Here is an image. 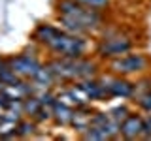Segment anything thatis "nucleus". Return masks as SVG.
<instances>
[{
    "mask_svg": "<svg viewBox=\"0 0 151 141\" xmlns=\"http://www.w3.org/2000/svg\"><path fill=\"white\" fill-rule=\"evenodd\" d=\"M30 41L45 49L49 56H85L93 53L91 36H78L63 30L57 23L42 21L34 26Z\"/></svg>",
    "mask_w": 151,
    "mask_h": 141,
    "instance_id": "obj_1",
    "label": "nucleus"
},
{
    "mask_svg": "<svg viewBox=\"0 0 151 141\" xmlns=\"http://www.w3.org/2000/svg\"><path fill=\"white\" fill-rule=\"evenodd\" d=\"M45 66L57 77L59 85L78 83L81 79L96 77L102 72V62L94 55L85 56H47Z\"/></svg>",
    "mask_w": 151,
    "mask_h": 141,
    "instance_id": "obj_2",
    "label": "nucleus"
},
{
    "mask_svg": "<svg viewBox=\"0 0 151 141\" xmlns=\"http://www.w3.org/2000/svg\"><path fill=\"white\" fill-rule=\"evenodd\" d=\"M136 45H138V41L129 30H125L121 26L108 25L106 28H102L98 32L93 45V55L100 62H108V60L117 58V56L136 49Z\"/></svg>",
    "mask_w": 151,
    "mask_h": 141,
    "instance_id": "obj_3",
    "label": "nucleus"
},
{
    "mask_svg": "<svg viewBox=\"0 0 151 141\" xmlns=\"http://www.w3.org/2000/svg\"><path fill=\"white\" fill-rule=\"evenodd\" d=\"M53 11L76 19L78 23H81V25L87 28L91 36H98V32H100L102 28H106L110 25L106 11L89 8V6H85V4L78 2V0H55Z\"/></svg>",
    "mask_w": 151,
    "mask_h": 141,
    "instance_id": "obj_4",
    "label": "nucleus"
},
{
    "mask_svg": "<svg viewBox=\"0 0 151 141\" xmlns=\"http://www.w3.org/2000/svg\"><path fill=\"white\" fill-rule=\"evenodd\" d=\"M104 68H106V72L125 75V77H140V75L151 72V56L144 51L132 49L117 58L104 62Z\"/></svg>",
    "mask_w": 151,
    "mask_h": 141,
    "instance_id": "obj_5",
    "label": "nucleus"
},
{
    "mask_svg": "<svg viewBox=\"0 0 151 141\" xmlns=\"http://www.w3.org/2000/svg\"><path fill=\"white\" fill-rule=\"evenodd\" d=\"M6 64L21 79H25V81H34L36 75L40 73L45 66V62H42L36 56V53H27V51L6 56Z\"/></svg>",
    "mask_w": 151,
    "mask_h": 141,
    "instance_id": "obj_6",
    "label": "nucleus"
},
{
    "mask_svg": "<svg viewBox=\"0 0 151 141\" xmlns=\"http://www.w3.org/2000/svg\"><path fill=\"white\" fill-rule=\"evenodd\" d=\"M98 77H100V81L106 85L111 100H115V98L130 100V98H132V92H134V81H132L130 77L117 75V73L106 72V70H102V72L98 73Z\"/></svg>",
    "mask_w": 151,
    "mask_h": 141,
    "instance_id": "obj_7",
    "label": "nucleus"
},
{
    "mask_svg": "<svg viewBox=\"0 0 151 141\" xmlns=\"http://www.w3.org/2000/svg\"><path fill=\"white\" fill-rule=\"evenodd\" d=\"M79 85V88L87 94V98L91 100V103L94 102H98V103H108L111 100V96H110V92H108V88H106V85H104L100 81V77H89V79H81V81H78Z\"/></svg>",
    "mask_w": 151,
    "mask_h": 141,
    "instance_id": "obj_8",
    "label": "nucleus"
},
{
    "mask_svg": "<svg viewBox=\"0 0 151 141\" xmlns=\"http://www.w3.org/2000/svg\"><path fill=\"white\" fill-rule=\"evenodd\" d=\"M142 130H144V115L142 111H130L127 119L119 124V137L121 139H142Z\"/></svg>",
    "mask_w": 151,
    "mask_h": 141,
    "instance_id": "obj_9",
    "label": "nucleus"
},
{
    "mask_svg": "<svg viewBox=\"0 0 151 141\" xmlns=\"http://www.w3.org/2000/svg\"><path fill=\"white\" fill-rule=\"evenodd\" d=\"M74 113H76V107L68 105V103L60 102V100H55V103L51 105V115H53V122L60 128H70L72 124V119H74Z\"/></svg>",
    "mask_w": 151,
    "mask_h": 141,
    "instance_id": "obj_10",
    "label": "nucleus"
},
{
    "mask_svg": "<svg viewBox=\"0 0 151 141\" xmlns=\"http://www.w3.org/2000/svg\"><path fill=\"white\" fill-rule=\"evenodd\" d=\"M93 113H94V109L91 107V103H89V105L76 107V113H74V119H72V124H70V128H72L78 135H81L83 132L87 130L89 126H91Z\"/></svg>",
    "mask_w": 151,
    "mask_h": 141,
    "instance_id": "obj_11",
    "label": "nucleus"
},
{
    "mask_svg": "<svg viewBox=\"0 0 151 141\" xmlns=\"http://www.w3.org/2000/svg\"><path fill=\"white\" fill-rule=\"evenodd\" d=\"M55 23L59 25L63 30L70 32V34H78V36H91L89 30L85 28L81 23H78L76 19L68 17V15H63V13H55Z\"/></svg>",
    "mask_w": 151,
    "mask_h": 141,
    "instance_id": "obj_12",
    "label": "nucleus"
},
{
    "mask_svg": "<svg viewBox=\"0 0 151 141\" xmlns=\"http://www.w3.org/2000/svg\"><path fill=\"white\" fill-rule=\"evenodd\" d=\"M38 122L30 117H23L21 120L17 122V137L19 139H28V137H36L38 135Z\"/></svg>",
    "mask_w": 151,
    "mask_h": 141,
    "instance_id": "obj_13",
    "label": "nucleus"
},
{
    "mask_svg": "<svg viewBox=\"0 0 151 141\" xmlns=\"http://www.w3.org/2000/svg\"><path fill=\"white\" fill-rule=\"evenodd\" d=\"M44 107V103L40 102V98L36 96V94H32V96H28L23 100V115L25 117H30V119H34L36 113Z\"/></svg>",
    "mask_w": 151,
    "mask_h": 141,
    "instance_id": "obj_14",
    "label": "nucleus"
},
{
    "mask_svg": "<svg viewBox=\"0 0 151 141\" xmlns=\"http://www.w3.org/2000/svg\"><path fill=\"white\" fill-rule=\"evenodd\" d=\"M0 81L6 85V87H15V85H19L21 81H25V79H21L6 62H4L2 66H0Z\"/></svg>",
    "mask_w": 151,
    "mask_h": 141,
    "instance_id": "obj_15",
    "label": "nucleus"
},
{
    "mask_svg": "<svg viewBox=\"0 0 151 141\" xmlns=\"http://www.w3.org/2000/svg\"><path fill=\"white\" fill-rule=\"evenodd\" d=\"M108 113H110V117H111V119L117 122V124H121V122L127 119V115L130 113V107L127 105V103H121V105H115V107H111V109L108 111Z\"/></svg>",
    "mask_w": 151,
    "mask_h": 141,
    "instance_id": "obj_16",
    "label": "nucleus"
},
{
    "mask_svg": "<svg viewBox=\"0 0 151 141\" xmlns=\"http://www.w3.org/2000/svg\"><path fill=\"white\" fill-rule=\"evenodd\" d=\"M134 105H136V109L142 111L144 115H147V113H151V88L145 94H142V96L138 98V100L134 102Z\"/></svg>",
    "mask_w": 151,
    "mask_h": 141,
    "instance_id": "obj_17",
    "label": "nucleus"
},
{
    "mask_svg": "<svg viewBox=\"0 0 151 141\" xmlns=\"http://www.w3.org/2000/svg\"><path fill=\"white\" fill-rule=\"evenodd\" d=\"M78 2H81L89 8L100 9V11H108V9H111V6H113V0H78Z\"/></svg>",
    "mask_w": 151,
    "mask_h": 141,
    "instance_id": "obj_18",
    "label": "nucleus"
},
{
    "mask_svg": "<svg viewBox=\"0 0 151 141\" xmlns=\"http://www.w3.org/2000/svg\"><path fill=\"white\" fill-rule=\"evenodd\" d=\"M142 139H151V113L144 115V130H142Z\"/></svg>",
    "mask_w": 151,
    "mask_h": 141,
    "instance_id": "obj_19",
    "label": "nucleus"
},
{
    "mask_svg": "<svg viewBox=\"0 0 151 141\" xmlns=\"http://www.w3.org/2000/svg\"><path fill=\"white\" fill-rule=\"evenodd\" d=\"M4 62H6V58H4V56H0V66H2Z\"/></svg>",
    "mask_w": 151,
    "mask_h": 141,
    "instance_id": "obj_20",
    "label": "nucleus"
}]
</instances>
